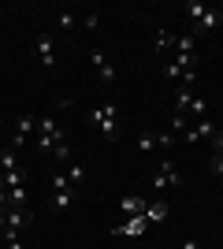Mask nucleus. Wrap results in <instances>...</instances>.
Returning a JSON list of instances; mask_svg holds the SVG:
<instances>
[{"label": "nucleus", "instance_id": "obj_1", "mask_svg": "<svg viewBox=\"0 0 223 249\" xmlns=\"http://www.w3.org/2000/svg\"><path fill=\"white\" fill-rule=\"evenodd\" d=\"M171 186H182V171L171 160H160L156 175H153V190H171Z\"/></svg>", "mask_w": 223, "mask_h": 249}, {"label": "nucleus", "instance_id": "obj_2", "mask_svg": "<svg viewBox=\"0 0 223 249\" xmlns=\"http://www.w3.org/2000/svg\"><path fill=\"white\" fill-rule=\"evenodd\" d=\"M89 63L97 67V78H101L104 86L116 82V67H112V60L104 56V49H97V45H93V49H89Z\"/></svg>", "mask_w": 223, "mask_h": 249}, {"label": "nucleus", "instance_id": "obj_3", "mask_svg": "<svg viewBox=\"0 0 223 249\" xmlns=\"http://www.w3.org/2000/svg\"><path fill=\"white\" fill-rule=\"evenodd\" d=\"M220 26H223V11H220V8H208L201 19L193 22V30H190V34H193V37H201V34H216Z\"/></svg>", "mask_w": 223, "mask_h": 249}, {"label": "nucleus", "instance_id": "obj_4", "mask_svg": "<svg viewBox=\"0 0 223 249\" xmlns=\"http://www.w3.org/2000/svg\"><path fill=\"white\" fill-rule=\"evenodd\" d=\"M145 231H149V219H145V216H130L127 223H116V227H112V234H123V238H141Z\"/></svg>", "mask_w": 223, "mask_h": 249}, {"label": "nucleus", "instance_id": "obj_5", "mask_svg": "<svg viewBox=\"0 0 223 249\" xmlns=\"http://www.w3.org/2000/svg\"><path fill=\"white\" fill-rule=\"evenodd\" d=\"M145 205H149V201L141 197V194H127V197H119V212H123V219L145 216Z\"/></svg>", "mask_w": 223, "mask_h": 249}, {"label": "nucleus", "instance_id": "obj_6", "mask_svg": "<svg viewBox=\"0 0 223 249\" xmlns=\"http://www.w3.org/2000/svg\"><path fill=\"white\" fill-rule=\"evenodd\" d=\"M4 216H8V227H15V231H26V227H30V223H34V212H30V208H4Z\"/></svg>", "mask_w": 223, "mask_h": 249}, {"label": "nucleus", "instance_id": "obj_7", "mask_svg": "<svg viewBox=\"0 0 223 249\" xmlns=\"http://www.w3.org/2000/svg\"><path fill=\"white\" fill-rule=\"evenodd\" d=\"M37 60H41V67H52L56 63V52H52V34H37Z\"/></svg>", "mask_w": 223, "mask_h": 249}, {"label": "nucleus", "instance_id": "obj_8", "mask_svg": "<svg viewBox=\"0 0 223 249\" xmlns=\"http://www.w3.org/2000/svg\"><path fill=\"white\" fill-rule=\"evenodd\" d=\"M145 219H149V227H153V223H164V219H168V201H164V197L149 201V205H145Z\"/></svg>", "mask_w": 223, "mask_h": 249}, {"label": "nucleus", "instance_id": "obj_9", "mask_svg": "<svg viewBox=\"0 0 223 249\" xmlns=\"http://www.w3.org/2000/svg\"><path fill=\"white\" fill-rule=\"evenodd\" d=\"M74 197H78L74 190H56V194H52V212H71Z\"/></svg>", "mask_w": 223, "mask_h": 249}, {"label": "nucleus", "instance_id": "obj_10", "mask_svg": "<svg viewBox=\"0 0 223 249\" xmlns=\"http://www.w3.org/2000/svg\"><path fill=\"white\" fill-rule=\"evenodd\" d=\"M0 186H4V190L26 186V171H22V167H15V171H0Z\"/></svg>", "mask_w": 223, "mask_h": 249}, {"label": "nucleus", "instance_id": "obj_11", "mask_svg": "<svg viewBox=\"0 0 223 249\" xmlns=\"http://www.w3.org/2000/svg\"><path fill=\"white\" fill-rule=\"evenodd\" d=\"M116 115H119L116 101H104V104H97V108H93V123L101 126V123H104V119H116Z\"/></svg>", "mask_w": 223, "mask_h": 249}, {"label": "nucleus", "instance_id": "obj_12", "mask_svg": "<svg viewBox=\"0 0 223 249\" xmlns=\"http://www.w3.org/2000/svg\"><path fill=\"white\" fill-rule=\"evenodd\" d=\"M15 167H22V160H19V149H4L0 153V171H15Z\"/></svg>", "mask_w": 223, "mask_h": 249}, {"label": "nucleus", "instance_id": "obj_13", "mask_svg": "<svg viewBox=\"0 0 223 249\" xmlns=\"http://www.w3.org/2000/svg\"><path fill=\"white\" fill-rule=\"evenodd\" d=\"M190 101H193V89L190 86H179L175 89V112H190Z\"/></svg>", "mask_w": 223, "mask_h": 249}, {"label": "nucleus", "instance_id": "obj_14", "mask_svg": "<svg viewBox=\"0 0 223 249\" xmlns=\"http://www.w3.org/2000/svg\"><path fill=\"white\" fill-rule=\"evenodd\" d=\"M190 130H193V134H197V142H201V138H216V134H220L212 119H197V123H193Z\"/></svg>", "mask_w": 223, "mask_h": 249}, {"label": "nucleus", "instance_id": "obj_15", "mask_svg": "<svg viewBox=\"0 0 223 249\" xmlns=\"http://www.w3.org/2000/svg\"><path fill=\"white\" fill-rule=\"evenodd\" d=\"M101 138H104V142H119V138H123L119 119H104V123H101Z\"/></svg>", "mask_w": 223, "mask_h": 249}, {"label": "nucleus", "instance_id": "obj_16", "mask_svg": "<svg viewBox=\"0 0 223 249\" xmlns=\"http://www.w3.org/2000/svg\"><path fill=\"white\" fill-rule=\"evenodd\" d=\"M182 11L190 15V22H197V19H201V15H205V11H208V8H205L201 0H186V4H182Z\"/></svg>", "mask_w": 223, "mask_h": 249}, {"label": "nucleus", "instance_id": "obj_17", "mask_svg": "<svg viewBox=\"0 0 223 249\" xmlns=\"http://www.w3.org/2000/svg\"><path fill=\"white\" fill-rule=\"evenodd\" d=\"M138 149H141V153H156V149H160V134H141Z\"/></svg>", "mask_w": 223, "mask_h": 249}, {"label": "nucleus", "instance_id": "obj_18", "mask_svg": "<svg viewBox=\"0 0 223 249\" xmlns=\"http://www.w3.org/2000/svg\"><path fill=\"white\" fill-rule=\"evenodd\" d=\"M190 115H193V119H208V101L193 97V101H190Z\"/></svg>", "mask_w": 223, "mask_h": 249}, {"label": "nucleus", "instance_id": "obj_19", "mask_svg": "<svg viewBox=\"0 0 223 249\" xmlns=\"http://www.w3.org/2000/svg\"><path fill=\"white\" fill-rule=\"evenodd\" d=\"M175 130H182V134L190 130V119H186V112H175V115H171V134H175Z\"/></svg>", "mask_w": 223, "mask_h": 249}, {"label": "nucleus", "instance_id": "obj_20", "mask_svg": "<svg viewBox=\"0 0 223 249\" xmlns=\"http://www.w3.org/2000/svg\"><path fill=\"white\" fill-rule=\"evenodd\" d=\"M67 178H71V186H82L86 167H82V164H71V167H67Z\"/></svg>", "mask_w": 223, "mask_h": 249}, {"label": "nucleus", "instance_id": "obj_21", "mask_svg": "<svg viewBox=\"0 0 223 249\" xmlns=\"http://www.w3.org/2000/svg\"><path fill=\"white\" fill-rule=\"evenodd\" d=\"M168 49H175V37H171L168 30H160L156 34V52H168Z\"/></svg>", "mask_w": 223, "mask_h": 249}, {"label": "nucleus", "instance_id": "obj_22", "mask_svg": "<svg viewBox=\"0 0 223 249\" xmlns=\"http://www.w3.org/2000/svg\"><path fill=\"white\" fill-rule=\"evenodd\" d=\"M56 142H64V138H45V134H37V149H41V153H52Z\"/></svg>", "mask_w": 223, "mask_h": 249}, {"label": "nucleus", "instance_id": "obj_23", "mask_svg": "<svg viewBox=\"0 0 223 249\" xmlns=\"http://www.w3.org/2000/svg\"><path fill=\"white\" fill-rule=\"evenodd\" d=\"M52 156H56V160H60V164H64V160H71V145H67V142H56Z\"/></svg>", "mask_w": 223, "mask_h": 249}, {"label": "nucleus", "instance_id": "obj_24", "mask_svg": "<svg viewBox=\"0 0 223 249\" xmlns=\"http://www.w3.org/2000/svg\"><path fill=\"white\" fill-rule=\"evenodd\" d=\"M56 190H71V178H67L64 171H56V175H52V194H56Z\"/></svg>", "mask_w": 223, "mask_h": 249}, {"label": "nucleus", "instance_id": "obj_25", "mask_svg": "<svg viewBox=\"0 0 223 249\" xmlns=\"http://www.w3.org/2000/svg\"><path fill=\"white\" fill-rule=\"evenodd\" d=\"M82 26H86V30H97V26H101V15H97V11H86V15H82Z\"/></svg>", "mask_w": 223, "mask_h": 249}, {"label": "nucleus", "instance_id": "obj_26", "mask_svg": "<svg viewBox=\"0 0 223 249\" xmlns=\"http://www.w3.org/2000/svg\"><path fill=\"white\" fill-rule=\"evenodd\" d=\"M208 167H212V175H216V178H223V153H212Z\"/></svg>", "mask_w": 223, "mask_h": 249}, {"label": "nucleus", "instance_id": "obj_27", "mask_svg": "<svg viewBox=\"0 0 223 249\" xmlns=\"http://www.w3.org/2000/svg\"><path fill=\"white\" fill-rule=\"evenodd\" d=\"M56 22H60V30H71V26H74V15H71V11H60V19H56Z\"/></svg>", "mask_w": 223, "mask_h": 249}, {"label": "nucleus", "instance_id": "obj_28", "mask_svg": "<svg viewBox=\"0 0 223 249\" xmlns=\"http://www.w3.org/2000/svg\"><path fill=\"white\" fill-rule=\"evenodd\" d=\"M179 249H201V246H197V238H182V246Z\"/></svg>", "mask_w": 223, "mask_h": 249}, {"label": "nucleus", "instance_id": "obj_29", "mask_svg": "<svg viewBox=\"0 0 223 249\" xmlns=\"http://www.w3.org/2000/svg\"><path fill=\"white\" fill-rule=\"evenodd\" d=\"M212 145H216V153H223V130H220V134L212 138Z\"/></svg>", "mask_w": 223, "mask_h": 249}, {"label": "nucleus", "instance_id": "obj_30", "mask_svg": "<svg viewBox=\"0 0 223 249\" xmlns=\"http://www.w3.org/2000/svg\"><path fill=\"white\" fill-rule=\"evenodd\" d=\"M0 208H8V190L0 186Z\"/></svg>", "mask_w": 223, "mask_h": 249}, {"label": "nucleus", "instance_id": "obj_31", "mask_svg": "<svg viewBox=\"0 0 223 249\" xmlns=\"http://www.w3.org/2000/svg\"><path fill=\"white\" fill-rule=\"evenodd\" d=\"M4 249H26V246H22V238H19V242H8Z\"/></svg>", "mask_w": 223, "mask_h": 249}, {"label": "nucleus", "instance_id": "obj_32", "mask_svg": "<svg viewBox=\"0 0 223 249\" xmlns=\"http://www.w3.org/2000/svg\"><path fill=\"white\" fill-rule=\"evenodd\" d=\"M8 227V216H4V208H0V231Z\"/></svg>", "mask_w": 223, "mask_h": 249}, {"label": "nucleus", "instance_id": "obj_33", "mask_svg": "<svg viewBox=\"0 0 223 249\" xmlns=\"http://www.w3.org/2000/svg\"><path fill=\"white\" fill-rule=\"evenodd\" d=\"M0 126H4V115H0Z\"/></svg>", "mask_w": 223, "mask_h": 249}]
</instances>
